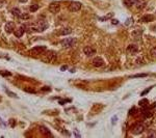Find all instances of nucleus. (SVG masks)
<instances>
[{
    "label": "nucleus",
    "instance_id": "obj_14",
    "mask_svg": "<svg viewBox=\"0 0 156 138\" xmlns=\"http://www.w3.org/2000/svg\"><path fill=\"white\" fill-rule=\"evenodd\" d=\"M70 33H72V29H71L70 27H66V28H64V29L60 31V34H61V36H68V34H70Z\"/></svg>",
    "mask_w": 156,
    "mask_h": 138
},
{
    "label": "nucleus",
    "instance_id": "obj_30",
    "mask_svg": "<svg viewBox=\"0 0 156 138\" xmlns=\"http://www.w3.org/2000/svg\"><path fill=\"white\" fill-rule=\"evenodd\" d=\"M20 1H21V2H26L27 0H20Z\"/></svg>",
    "mask_w": 156,
    "mask_h": 138
},
{
    "label": "nucleus",
    "instance_id": "obj_16",
    "mask_svg": "<svg viewBox=\"0 0 156 138\" xmlns=\"http://www.w3.org/2000/svg\"><path fill=\"white\" fill-rule=\"evenodd\" d=\"M39 4H31L30 5V11H37L39 9Z\"/></svg>",
    "mask_w": 156,
    "mask_h": 138
},
{
    "label": "nucleus",
    "instance_id": "obj_1",
    "mask_svg": "<svg viewBox=\"0 0 156 138\" xmlns=\"http://www.w3.org/2000/svg\"><path fill=\"white\" fill-rule=\"evenodd\" d=\"M56 59H57V53L55 51H47L42 58L44 62H47V63H52Z\"/></svg>",
    "mask_w": 156,
    "mask_h": 138
},
{
    "label": "nucleus",
    "instance_id": "obj_24",
    "mask_svg": "<svg viewBox=\"0 0 156 138\" xmlns=\"http://www.w3.org/2000/svg\"><path fill=\"white\" fill-rule=\"evenodd\" d=\"M41 90H42V91H49V90H50V87H48V86H45V87H43Z\"/></svg>",
    "mask_w": 156,
    "mask_h": 138
},
{
    "label": "nucleus",
    "instance_id": "obj_9",
    "mask_svg": "<svg viewBox=\"0 0 156 138\" xmlns=\"http://www.w3.org/2000/svg\"><path fill=\"white\" fill-rule=\"evenodd\" d=\"M5 30L7 33H12L15 30V24L13 22H8L7 24L5 25Z\"/></svg>",
    "mask_w": 156,
    "mask_h": 138
},
{
    "label": "nucleus",
    "instance_id": "obj_12",
    "mask_svg": "<svg viewBox=\"0 0 156 138\" xmlns=\"http://www.w3.org/2000/svg\"><path fill=\"white\" fill-rule=\"evenodd\" d=\"M153 19H154L153 16L146 15V16H144V17L141 19V22H143V23H148V22H150V21H153Z\"/></svg>",
    "mask_w": 156,
    "mask_h": 138
},
{
    "label": "nucleus",
    "instance_id": "obj_17",
    "mask_svg": "<svg viewBox=\"0 0 156 138\" xmlns=\"http://www.w3.org/2000/svg\"><path fill=\"white\" fill-rule=\"evenodd\" d=\"M143 33V30H137V31H133L132 32V36L133 37H136V36H139V34Z\"/></svg>",
    "mask_w": 156,
    "mask_h": 138
},
{
    "label": "nucleus",
    "instance_id": "obj_11",
    "mask_svg": "<svg viewBox=\"0 0 156 138\" xmlns=\"http://www.w3.org/2000/svg\"><path fill=\"white\" fill-rule=\"evenodd\" d=\"M40 131L43 135H45V136H52L50 130H48L46 127H44V126H42V127H40Z\"/></svg>",
    "mask_w": 156,
    "mask_h": 138
},
{
    "label": "nucleus",
    "instance_id": "obj_5",
    "mask_svg": "<svg viewBox=\"0 0 156 138\" xmlns=\"http://www.w3.org/2000/svg\"><path fill=\"white\" fill-rule=\"evenodd\" d=\"M49 10H50V13H52V14H57L58 11L60 10V4L58 2H55V1L50 3Z\"/></svg>",
    "mask_w": 156,
    "mask_h": 138
},
{
    "label": "nucleus",
    "instance_id": "obj_8",
    "mask_svg": "<svg viewBox=\"0 0 156 138\" xmlns=\"http://www.w3.org/2000/svg\"><path fill=\"white\" fill-rule=\"evenodd\" d=\"M144 130H145V127H144L143 125H137V126H135V127H134V129L132 130V132H133V134L138 135V134L143 133Z\"/></svg>",
    "mask_w": 156,
    "mask_h": 138
},
{
    "label": "nucleus",
    "instance_id": "obj_20",
    "mask_svg": "<svg viewBox=\"0 0 156 138\" xmlns=\"http://www.w3.org/2000/svg\"><path fill=\"white\" fill-rule=\"evenodd\" d=\"M147 74H137V75H133L131 76V78H137V77H146Z\"/></svg>",
    "mask_w": 156,
    "mask_h": 138
},
{
    "label": "nucleus",
    "instance_id": "obj_2",
    "mask_svg": "<svg viewBox=\"0 0 156 138\" xmlns=\"http://www.w3.org/2000/svg\"><path fill=\"white\" fill-rule=\"evenodd\" d=\"M76 43V40L74 38H68V39H65L61 41V45H63V47L65 48H71L73 47V46L75 45Z\"/></svg>",
    "mask_w": 156,
    "mask_h": 138
},
{
    "label": "nucleus",
    "instance_id": "obj_28",
    "mask_svg": "<svg viewBox=\"0 0 156 138\" xmlns=\"http://www.w3.org/2000/svg\"><path fill=\"white\" fill-rule=\"evenodd\" d=\"M113 24H114V25L119 24V21H118V20H113Z\"/></svg>",
    "mask_w": 156,
    "mask_h": 138
},
{
    "label": "nucleus",
    "instance_id": "obj_3",
    "mask_svg": "<svg viewBox=\"0 0 156 138\" xmlns=\"http://www.w3.org/2000/svg\"><path fill=\"white\" fill-rule=\"evenodd\" d=\"M45 51H46V47H45V46H37V47H35L33 49L30 50V53L32 55H36L37 56V55L43 54Z\"/></svg>",
    "mask_w": 156,
    "mask_h": 138
},
{
    "label": "nucleus",
    "instance_id": "obj_18",
    "mask_svg": "<svg viewBox=\"0 0 156 138\" xmlns=\"http://www.w3.org/2000/svg\"><path fill=\"white\" fill-rule=\"evenodd\" d=\"M150 53H151V55H152V56H154V57H156V47H153V48L151 49V51H150Z\"/></svg>",
    "mask_w": 156,
    "mask_h": 138
},
{
    "label": "nucleus",
    "instance_id": "obj_23",
    "mask_svg": "<svg viewBox=\"0 0 156 138\" xmlns=\"http://www.w3.org/2000/svg\"><path fill=\"white\" fill-rule=\"evenodd\" d=\"M20 17H21L22 19H29V15H26V14H25V15H22V14H21Z\"/></svg>",
    "mask_w": 156,
    "mask_h": 138
},
{
    "label": "nucleus",
    "instance_id": "obj_4",
    "mask_svg": "<svg viewBox=\"0 0 156 138\" xmlns=\"http://www.w3.org/2000/svg\"><path fill=\"white\" fill-rule=\"evenodd\" d=\"M80 8H81V3L78 2V1L71 2L70 5H69V10L72 11V13H76V11L80 10Z\"/></svg>",
    "mask_w": 156,
    "mask_h": 138
},
{
    "label": "nucleus",
    "instance_id": "obj_10",
    "mask_svg": "<svg viewBox=\"0 0 156 138\" xmlns=\"http://www.w3.org/2000/svg\"><path fill=\"white\" fill-rule=\"evenodd\" d=\"M137 50H138V48H137L136 45H129L128 47H127V51L130 54H135L137 52Z\"/></svg>",
    "mask_w": 156,
    "mask_h": 138
},
{
    "label": "nucleus",
    "instance_id": "obj_27",
    "mask_svg": "<svg viewBox=\"0 0 156 138\" xmlns=\"http://www.w3.org/2000/svg\"><path fill=\"white\" fill-rule=\"evenodd\" d=\"M74 135H76V136H77V137H80V134H79V133H78V132H77V131H76V130H75V131H74Z\"/></svg>",
    "mask_w": 156,
    "mask_h": 138
},
{
    "label": "nucleus",
    "instance_id": "obj_21",
    "mask_svg": "<svg viewBox=\"0 0 156 138\" xmlns=\"http://www.w3.org/2000/svg\"><path fill=\"white\" fill-rule=\"evenodd\" d=\"M116 120H118V116H117V115H115V116L113 117V119H111V124L115 125V124H116Z\"/></svg>",
    "mask_w": 156,
    "mask_h": 138
},
{
    "label": "nucleus",
    "instance_id": "obj_19",
    "mask_svg": "<svg viewBox=\"0 0 156 138\" xmlns=\"http://www.w3.org/2000/svg\"><path fill=\"white\" fill-rule=\"evenodd\" d=\"M6 94L7 95H9L12 98H17V95L16 94H14V93H12V91H9V90H6Z\"/></svg>",
    "mask_w": 156,
    "mask_h": 138
},
{
    "label": "nucleus",
    "instance_id": "obj_29",
    "mask_svg": "<svg viewBox=\"0 0 156 138\" xmlns=\"http://www.w3.org/2000/svg\"><path fill=\"white\" fill-rule=\"evenodd\" d=\"M149 90H150V88H148V89H147V90H145V91H144V93H143V94H142V96H144V95H146V94H147V93H148V91H149Z\"/></svg>",
    "mask_w": 156,
    "mask_h": 138
},
{
    "label": "nucleus",
    "instance_id": "obj_13",
    "mask_svg": "<svg viewBox=\"0 0 156 138\" xmlns=\"http://www.w3.org/2000/svg\"><path fill=\"white\" fill-rule=\"evenodd\" d=\"M24 28L23 27H21V28H19L17 31H15V36H16V38H21L22 36L24 34Z\"/></svg>",
    "mask_w": 156,
    "mask_h": 138
},
{
    "label": "nucleus",
    "instance_id": "obj_15",
    "mask_svg": "<svg viewBox=\"0 0 156 138\" xmlns=\"http://www.w3.org/2000/svg\"><path fill=\"white\" fill-rule=\"evenodd\" d=\"M12 14H13L14 16H16V17H20V16H21V10H20L18 7H14V8L12 9Z\"/></svg>",
    "mask_w": 156,
    "mask_h": 138
},
{
    "label": "nucleus",
    "instance_id": "obj_25",
    "mask_svg": "<svg viewBox=\"0 0 156 138\" xmlns=\"http://www.w3.org/2000/svg\"><path fill=\"white\" fill-rule=\"evenodd\" d=\"M147 103H148V101H147V100H143V101H141V102H139V105H141V106H143V104H147Z\"/></svg>",
    "mask_w": 156,
    "mask_h": 138
},
{
    "label": "nucleus",
    "instance_id": "obj_22",
    "mask_svg": "<svg viewBox=\"0 0 156 138\" xmlns=\"http://www.w3.org/2000/svg\"><path fill=\"white\" fill-rule=\"evenodd\" d=\"M148 136L149 137H156V132H150L148 134Z\"/></svg>",
    "mask_w": 156,
    "mask_h": 138
},
{
    "label": "nucleus",
    "instance_id": "obj_26",
    "mask_svg": "<svg viewBox=\"0 0 156 138\" xmlns=\"http://www.w3.org/2000/svg\"><path fill=\"white\" fill-rule=\"evenodd\" d=\"M1 75H3V76H10V73H8V72H6V73L1 72Z\"/></svg>",
    "mask_w": 156,
    "mask_h": 138
},
{
    "label": "nucleus",
    "instance_id": "obj_7",
    "mask_svg": "<svg viewBox=\"0 0 156 138\" xmlns=\"http://www.w3.org/2000/svg\"><path fill=\"white\" fill-rule=\"evenodd\" d=\"M83 52H84V54H85L86 56H92V55H94V54L96 53V50H95L94 48L90 47V46H87V47H85V48L83 49Z\"/></svg>",
    "mask_w": 156,
    "mask_h": 138
},
{
    "label": "nucleus",
    "instance_id": "obj_6",
    "mask_svg": "<svg viewBox=\"0 0 156 138\" xmlns=\"http://www.w3.org/2000/svg\"><path fill=\"white\" fill-rule=\"evenodd\" d=\"M93 65L96 67H101L104 65V61L102 58H100V57H95L93 59Z\"/></svg>",
    "mask_w": 156,
    "mask_h": 138
}]
</instances>
